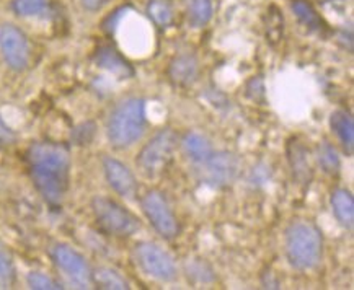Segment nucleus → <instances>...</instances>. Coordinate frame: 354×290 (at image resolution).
Returning <instances> with one entry per match:
<instances>
[{
    "instance_id": "obj_1",
    "label": "nucleus",
    "mask_w": 354,
    "mask_h": 290,
    "mask_svg": "<svg viewBox=\"0 0 354 290\" xmlns=\"http://www.w3.org/2000/svg\"><path fill=\"white\" fill-rule=\"evenodd\" d=\"M31 180L49 206L57 207L69 189L71 157L61 144L36 142L26 153Z\"/></svg>"
},
{
    "instance_id": "obj_2",
    "label": "nucleus",
    "mask_w": 354,
    "mask_h": 290,
    "mask_svg": "<svg viewBox=\"0 0 354 290\" xmlns=\"http://www.w3.org/2000/svg\"><path fill=\"white\" fill-rule=\"evenodd\" d=\"M324 238L317 225L308 220L292 222L286 230V256L299 271L314 269L322 260Z\"/></svg>"
},
{
    "instance_id": "obj_3",
    "label": "nucleus",
    "mask_w": 354,
    "mask_h": 290,
    "mask_svg": "<svg viewBox=\"0 0 354 290\" xmlns=\"http://www.w3.org/2000/svg\"><path fill=\"white\" fill-rule=\"evenodd\" d=\"M145 102L142 98L122 99L108 119L106 134L115 148H128L145 133Z\"/></svg>"
},
{
    "instance_id": "obj_4",
    "label": "nucleus",
    "mask_w": 354,
    "mask_h": 290,
    "mask_svg": "<svg viewBox=\"0 0 354 290\" xmlns=\"http://www.w3.org/2000/svg\"><path fill=\"white\" fill-rule=\"evenodd\" d=\"M178 144V135L171 129H162L144 145L138 155V163L140 173L147 178H156L162 175L174 160V153Z\"/></svg>"
},
{
    "instance_id": "obj_5",
    "label": "nucleus",
    "mask_w": 354,
    "mask_h": 290,
    "mask_svg": "<svg viewBox=\"0 0 354 290\" xmlns=\"http://www.w3.org/2000/svg\"><path fill=\"white\" fill-rule=\"evenodd\" d=\"M92 209L98 225L113 237H131L140 229L138 217L110 197L97 196L92 201Z\"/></svg>"
},
{
    "instance_id": "obj_6",
    "label": "nucleus",
    "mask_w": 354,
    "mask_h": 290,
    "mask_svg": "<svg viewBox=\"0 0 354 290\" xmlns=\"http://www.w3.org/2000/svg\"><path fill=\"white\" fill-rule=\"evenodd\" d=\"M134 256L140 269L151 278L160 280V282H174L178 276L171 256L167 251H163L160 246H157L156 243L142 242L136 244Z\"/></svg>"
},
{
    "instance_id": "obj_7",
    "label": "nucleus",
    "mask_w": 354,
    "mask_h": 290,
    "mask_svg": "<svg viewBox=\"0 0 354 290\" xmlns=\"http://www.w3.org/2000/svg\"><path fill=\"white\" fill-rule=\"evenodd\" d=\"M145 217H147L156 232L165 240H174L180 233V224L174 211L170 209L165 196L158 191H149L140 199Z\"/></svg>"
},
{
    "instance_id": "obj_8",
    "label": "nucleus",
    "mask_w": 354,
    "mask_h": 290,
    "mask_svg": "<svg viewBox=\"0 0 354 290\" xmlns=\"http://www.w3.org/2000/svg\"><path fill=\"white\" fill-rule=\"evenodd\" d=\"M53 261L77 289H88L92 284V271L85 258L67 244H56L51 251Z\"/></svg>"
},
{
    "instance_id": "obj_9",
    "label": "nucleus",
    "mask_w": 354,
    "mask_h": 290,
    "mask_svg": "<svg viewBox=\"0 0 354 290\" xmlns=\"http://www.w3.org/2000/svg\"><path fill=\"white\" fill-rule=\"evenodd\" d=\"M240 173V160L232 152H217L201 163V176L207 184L225 188L235 183Z\"/></svg>"
},
{
    "instance_id": "obj_10",
    "label": "nucleus",
    "mask_w": 354,
    "mask_h": 290,
    "mask_svg": "<svg viewBox=\"0 0 354 290\" xmlns=\"http://www.w3.org/2000/svg\"><path fill=\"white\" fill-rule=\"evenodd\" d=\"M0 52L10 69L25 70L30 62V44L24 31L8 23L0 26Z\"/></svg>"
},
{
    "instance_id": "obj_11",
    "label": "nucleus",
    "mask_w": 354,
    "mask_h": 290,
    "mask_svg": "<svg viewBox=\"0 0 354 290\" xmlns=\"http://www.w3.org/2000/svg\"><path fill=\"white\" fill-rule=\"evenodd\" d=\"M103 171H105L108 184L111 186L120 196L126 199H134L139 191L138 180L134 178L133 171H131L124 163L111 157L103 158Z\"/></svg>"
},
{
    "instance_id": "obj_12",
    "label": "nucleus",
    "mask_w": 354,
    "mask_h": 290,
    "mask_svg": "<svg viewBox=\"0 0 354 290\" xmlns=\"http://www.w3.org/2000/svg\"><path fill=\"white\" fill-rule=\"evenodd\" d=\"M95 62L98 67L110 72V74L116 75L118 79H129L134 75L133 67L129 66V62L111 46H102L98 48L97 54H95Z\"/></svg>"
},
{
    "instance_id": "obj_13",
    "label": "nucleus",
    "mask_w": 354,
    "mask_h": 290,
    "mask_svg": "<svg viewBox=\"0 0 354 290\" xmlns=\"http://www.w3.org/2000/svg\"><path fill=\"white\" fill-rule=\"evenodd\" d=\"M198 59L192 54H181L170 62L169 77L175 85L186 87V85L193 84L198 77Z\"/></svg>"
},
{
    "instance_id": "obj_14",
    "label": "nucleus",
    "mask_w": 354,
    "mask_h": 290,
    "mask_svg": "<svg viewBox=\"0 0 354 290\" xmlns=\"http://www.w3.org/2000/svg\"><path fill=\"white\" fill-rule=\"evenodd\" d=\"M331 209L337 220L344 229L353 230L354 226V199L346 189H335L331 193Z\"/></svg>"
},
{
    "instance_id": "obj_15",
    "label": "nucleus",
    "mask_w": 354,
    "mask_h": 290,
    "mask_svg": "<svg viewBox=\"0 0 354 290\" xmlns=\"http://www.w3.org/2000/svg\"><path fill=\"white\" fill-rule=\"evenodd\" d=\"M331 129L337 134L339 142L343 144L344 151H346L349 155H353L354 151V124L353 117L346 111H335L331 115L330 119Z\"/></svg>"
},
{
    "instance_id": "obj_16",
    "label": "nucleus",
    "mask_w": 354,
    "mask_h": 290,
    "mask_svg": "<svg viewBox=\"0 0 354 290\" xmlns=\"http://www.w3.org/2000/svg\"><path fill=\"white\" fill-rule=\"evenodd\" d=\"M181 145H183L186 157H188L192 162L198 163V165H201V163L206 162L207 158L214 153L212 152V145L209 144V140L198 133L186 134Z\"/></svg>"
},
{
    "instance_id": "obj_17",
    "label": "nucleus",
    "mask_w": 354,
    "mask_h": 290,
    "mask_svg": "<svg viewBox=\"0 0 354 290\" xmlns=\"http://www.w3.org/2000/svg\"><path fill=\"white\" fill-rule=\"evenodd\" d=\"M92 282L98 289L106 290H128L129 282L115 269L110 267H98L92 273Z\"/></svg>"
},
{
    "instance_id": "obj_18",
    "label": "nucleus",
    "mask_w": 354,
    "mask_h": 290,
    "mask_svg": "<svg viewBox=\"0 0 354 290\" xmlns=\"http://www.w3.org/2000/svg\"><path fill=\"white\" fill-rule=\"evenodd\" d=\"M188 21L193 28H201L212 17V0H188Z\"/></svg>"
},
{
    "instance_id": "obj_19",
    "label": "nucleus",
    "mask_w": 354,
    "mask_h": 290,
    "mask_svg": "<svg viewBox=\"0 0 354 290\" xmlns=\"http://www.w3.org/2000/svg\"><path fill=\"white\" fill-rule=\"evenodd\" d=\"M289 160H290V165H292L294 176H296L301 183H308V180H310L312 176V168H310V163H308V158L306 155V151H304L301 145L292 147Z\"/></svg>"
},
{
    "instance_id": "obj_20",
    "label": "nucleus",
    "mask_w": 354,
    "mask_h": 290,
    "mask_svg": "<svg viewBox=\"0 0 354 290\" xmlns=\"http://www.w3.org/2000/svg\"><path fill=\"white\" fill-rule=\"evenodd\" d=\"M147 13L153 23L158 26H169L174 20V8L167 0H151L147 6Z\"/></svg>"
},
{
    "instance_id": "obj_21",
    "label": "nucleus",
    "mask_w": 354,
    "mask_h": 290,
    "mask_svg": "<svg viewBox=\"0 0 354 290\" xmlns=\"http://www.w3.org/2000/svg\"><path fill=\"white\" fill-rule=\"evenodd\" d=\"M292 10L297 15L299 20H301L304 25H307L308 28H312V30L320 28L322 20H320L319 13L315 12V8L312 7L310 2H307V0H294Z\"/></svg>"
},
{
    "instance_id": "obj_22",
    "label": "nucleus",
    "mask_w": 354,
    "mask_h": 290,
    "mask_svg": "<svg viewBox=\"0 0 354 290\" xmlns=\"http://www.w3.org/2000/svg\"><path fill=\"white\" fill-rule=\"evenodd\" d=\"M12 8L20 17H38L48 12V0H12Z\"/></svg>"
},
{
    "instance_id": "obj_23",
    "label": "nucleus",
    "mask_w": 354,
    "mask_h": 290,
    "mask_svg": "<svg viewBox=\"0 0 354 290\" xmlns=\"http://www.w3.org/2000/svg\"><path fill=\"white\" fill-rule=\"evenodd\" d=\"M317 157H319L320 166L324 168L325 173H338L339 170V157L337 151L328 142H324L317 148Z\"/></svg>"
},
{
    "instance_id": "obj_24",
    "label": "nucleus",
    "mask_w": 354,
    "mask_h": 290,
    "mask_svg": "<svg viewBox=\"0 0 354 290\" xmlns=\"http://www.w3.org/2000/svg\"><path fill=\"white\" fill-rule=\"evenodd\" d=\"M15 282V267L6 253L0 251V289H10Z\"/></svg>"
},
{
    "instance_id": "obj_25",
    "label": "nucleus",
    "mask_w": 354,
    "mask_h": 290,
    "mask_svg": "<svg viewBox=\"0 0 354 290\" xmlns=\"http://www.w3.org/2000/svg\"><path fill=\"white\" fill-rule=\"evenodd\" d=\"M28 285L30 289H35V290H56V289H62L61 284H57L56 280L53 278H49V276L43 274V273H30L28 278Z\"/></svg>"
},
{
    "instance_id": "obj_26",
    "label": "nucleus",
    "mask_w": 354,
    "mask_h": 290,
    "mask_svg": "<svg viewBox=\"0 0 354 290\" xmlns=\"http://www.w3.org/2000/svg\"><path fill=\"white\" fill-rule=\"evenodd\" d=\"M95 137V124L93 122H85L82 124L80 128H77L74 133V140L79 145H87L92 142V139Z\"/></svg>"
},
{
    "instance_id": "obj_27",
    "label": "nucleus",
    "mask_w": 354,
    "mask_h": 290,
    "mask_svg": "<svg viewBox=\"0 0 354 290\" xmlns=\"http://www.w3.org/2000/svg\"><path fill=\"white\" fill-rule=\"evenodd\" d=\"M15 139H17L15 133H13V130L6 124V121L0 117V144L10 145V144L15 142Z\"/></svg>"
},
{
    "instance_id": "obj_28",
    "label": "nucleus",
    "mask_w": 354,
    "mask_h": 290,
    "mask_svg": "<svg viewBox=\"0 0 354 290\" xmlns=\"http://www.w3.org/2000/svg\"><path fill=\"white\" fill-rule=\"evenodd\" d=\"M108 0H82V6H84L87 10L90 12H95V10H100Z\"/></svg>"
}]
</instances>
